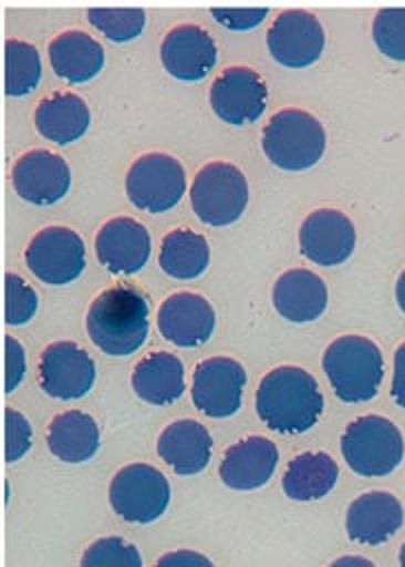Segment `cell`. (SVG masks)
<instances>
[{
    "label": "cell",
    "mask_w": 405,
    "mask_h": 567,
    "mask_svg": "<svg viewBox=\"0 0 405 567\" xmlns=\"http://www.w3.org/2000/svg\"><path fill=\"white\" fill-rule=\"evenodd\" d=\"M248 204L246 175L228 162L201 166L190 186V206L197 219L208 226H228L237 221Z\"/></svg>",
    "instance_id": "cell-6"
},
{
    "label": "cell",
    "mask_w": 405,
    "mask_h": 567,
    "mask_svg": "<svg viewBox=\"0 0 405 567\" xmlns=\"http://www.w3.org/2000/svg\"><path fill=\"white\" fill-rule=\"evenodd\" d=\"M42 75L40 53L38 49L18 38H9L4 42V93L11 97H20L31 93Z\"/></svg>",
    "instance_id": "cell-29"
},
{
    "label": "cell",
    "mask_w": 405,
    "mask_h": 567,
    "mask_svg": "<svg viewBox=\"0 0 405 567\" xmlns=\"http://www.w3.org/2000/svg\"><path fill=\"white\" fill-rule=\"evenodd\" d=\"M261 148L277 168L305 171L325 151V128L308 111L281 109L263 126Z\"/></svg>",
    "instance_id": "cell-4"
},
{
    "label": "cell",
    "mask_w": 405,
    "mask_h": 567,
    "mask_svg": "<svg viewBox=\"0 0 405 567\" xmlns=\"http://www.w3.org/2000/svg\"><path fill=\"white\" fill-rule=\"evenodd\" d=\"M356 246L352 219L336 208L312 210L299 228L301 255L319 266L343 264Z\"/></svg>",
    "instance_id": "cell-15"
},
{
    "label": "cell",
    "mask_w": 405,
    "mask_h": 567,
    "mask_svg": "<svg viewBox=\"0 0 405 567\" xmlns=\"http://www.w3.org/2000/svg\"><path fill=\"white\" fill-rule=\"evenodd\" d=\"M255 408L270 430L301 434L319 421L323 412V394L308 370L299 365H279L259 381Z\"/></svg>",
    "instance_id": "cell-1"
},
{
    "label": "cell",
    "mask_w": 405,
    "mask_h": 567,
    "mask_svg": "<svg viewBox=\"0 0 405 567\" xmlns=\"http://www.w3.org/2000/svg\"><path fill=\"white\" fill-rule=\"evenodd\" d=\"M31 425L24 414L13 408L4 410V458L7 463L18 461L31 447Z\"/></svg>",
    "instance_id": "cell-34"
},
{
    "label": "cell",
    "mask_w": 405,
    "mask_h": 567,
    "mask_svg": "<svg viewBox=\"0 0 405 567\" xmlns=\"http://www.w3.org/2000/svg\"><path fill=\"white\" fill-rule=\"evenodd\" d=\"M339 465L325 452H303L297 454L281 478L285 496L292 501H316L330 494L336 485Z\"/></svg>",
    "instance_id": "cell-27"
},
{
    "label": "cell",
    "mask_w": 405,
    "mask_h": 567,
    "mask_svg": "<svg viewBox=\"0 0 405 567\" xmlns=\"http://www.w3.org/2000/svg\"><path fill=\"white\" fill-rule=\"evenodd\" d=\"M159 58L173 78L195 82L212 71L217 62V44L204 27L181 22L164 35Z\"/></svg>",
    "instance_id": "cell-17"
},
{
    "label": "cell",
    "mask_w": 405,
    "mask_h": 567,
    "mask_svg": "<svg viewBox=\"0 0 405 567\" xmlns=\"http://www.w3.org/2000/svg\"><path fill=\"white\" fill-rule=\"evenodd\" d=\"M38 310L35 290L15 272L4 275V321L9 326L27 323Z\"/></svg>",
    "instance_id": "cell-33"
},
{
    "label": "cell",
    "mask_w": 405,
    "mask_h": 567,
    "mask_svg": "<svg viewBox=\"0 0 405 567\" xmlns=\"http://www.w3.org/2000/svg\"><path fill=\"white\" fill-rule=\"evenodd\" d=\"M24 348L13 339L4 337V392H13L24 377Z\"/></svg>",
    "instance_id": "cell-36"
},
{
    "label": "cell",
    "mask_w": 405,
    "mask_h": 567,
    "mask_svg": "<svg viewBox=\"0 0 405 567\" xmlns=\"http://www.w3.org/2000/svg\"><path fill=\"white\" fill-rule=\"evenodd\" d=\"M95 381V361L73 341H55L42 350L40 385L55 399H82Z\"/></svg>",
    "instance_id": "cell-14"
},
{
    "label": "cell",
    "mask_w": 405,
    "mask_h": 567,
    "mask_svg": "<svg viewBox=\"0 0 405 567\" xmlns=\"http://www.w3.org/2000/svg\"><path fill=\"white\" fill-rule=\"evenodd\" d=\"M321 365L334 394L345 403L370 401L385 372L381 348L361 334L336 337L325 348Z\"/></svg>",
    "instance_id": "cell-3"
},
{
    "label": "cell",
    "mask_w": 405,
    "mask_h": 567,
    "mask_svg": "<svg viewBox=\"0 0 405 567\" xmlns=\"http://www.w3.org/2000/svg\"><path fill=\"white\" fill-rule=\"evenodd\" d=\"M184 365L170 352H150L135 363L133 390L153 405H168L184 394Z\"/></svg>",
    "instance_id": "cell-26"
},
{
    "label": "cell",
    "mask_w": 405,
    "mask_h": 567,
    "mask_svg": "<svg viewBox=\"0 0 405 567\" xmlns=\"http://www.w3.org/2000/svg\"><path fill=\"white\" fill-rule=\"evenodd\" d=\"M392 399L396 405L405 408V341L394 352V374H392Z\"/></svg>",
    "instance_id": "cell-38"
},
{
    "label": "cell",
    "mask_w": 405,
    "mask_h": 567,
    "mask_svg": "<svg viewBox=\"0 0 405 567\" xmlns=\"http://www.w3.org/2000/svg\"><path fill=\"white\" fill-rule=\"evenodd\" d=\"M208 100L219 120L241 126L261 117L268 86L255 69L228 66L212 80Z\"/></svg>",
    "instance_id": "cell-12"
},
{
    "label": "cell",
    "mask_w": 405,
    "mask_h": 567,
    "mask_svg": "<svg viewBox=\"0 0 405 567\" xmlns=\"http://www.w3.org/2000/svg\"><path fill=\"white\" fill-rule=\"evenodd\" d=\"M398 567H405V543L401 545V551H398Z\"/></svg>",
    "instance_id": "cell-41"
},
{
    "label": "cell",
    "mask_w": 405,
    "mask_h": 567,
    "mask_svg": "<svg viewBox=\"0 0 405 567\" xmlns=\"http://www.w3.org/2000/svg\"><path fill=\"white\" fill-rule=\"evenodd\" d=\"M330 567H376V565L363 556H341Z\"/></svg>",
    "instance_id": "cell-39"
},
{
    "label": "cell",
    "mask_w": 405,
    "mask_h": 567,
    "mask_svg": "<svg viewBox=\"0 0 405 567\" xmlns=\"http://www.w3.org/2000/svg\"><path fill=\"white\" fill-rule=\"evenodd\" d=\"M186 190V173L168 153H144L126 173V197L146 213L170 210Z\"/></svg>",
    "instance_id": "cell-8"
},
{
    "label": "cell",
    "mask_w": 405,
    "mask_h": 567,
    "mask_svg": "<svg viewBox=\"0 0 405 567\" xmlns=\"http://www.w3.org/2000/svg\"><path fill=\"white\" fill-rule=\"evenodd\" d=\"M243 385L246 370L237 359L210 357L195 365L190 396L206 416L226 419L241 408Z\"/></svg>",
    "instance_id": "cell-11"
},
{
    "label": "cell",
    "mask_w": 405,
    "mask_h": 567,
    "mask_svg": "<svg viewBox=\"0 0 405 567\" xmlns=\"http://www.w3.org/2000/svg\"><path fill=\"white\" fill-rule=\"evenodd\" d=\"M148 297L137 286L115 284L89 306V339L108 357L133 354L148 337Z\"/></svg>",
    "instance_id": "cell-2"
},
{
    "label": "cell",
    "mask_w": 405,
    "mask_h": 567,
    "mask_svg": "<svg viewBox=\"0 0 405 567\" xmlns=\"http://www.w3.org/2000/svg\"><path fill=\"white\" fill-rule=\"evenodd\" d=\"M277 461L279 450L268 436H246L224 452L219 478L232 489H257L270 481Z\"/></svg>",
    "instance_id": "cell-20"
},
{
    "label": "cell",
    "mask_w": 405,
    "mask_h": 567,
    "mask_svg": "<svg viewBox=\"0 0 405 567\" xmlns=\"http://www.w3.org/2000/svg\"><path fill=\"white\" fill-rule=\"evenodd\" d=\"M210 13L215 16V20L228 29H252L257 24L263 22V18L268 16V9L261 7V9H217L212 7Z\"/></svg>",
    "instance_id": "cell-35"
},
{
    "label": "cell",
    "mask_w": 405,
    "mask_h": 567,
    "mask_svg": "<svg viewBox=\"0 0 405 567\" xmlns=\"http://www.w3.org/2000/svg\"><path fill=\"white\" fill-rule=\"evenodd\" d=\"M95 255L108 272L135 275L150 257V235L133 217H113L95 235Z\"/></svg>",
    "instance_id": "cell-18"
},
{
    "label": "cell",
    "mask_w": 405,
    "mask_h": 567,
    "mask_svg": "<svg viewBox=\"0 0 405 567\" xmlns=\"http://www.w3.org/2000/svg\"><path fill=\"white\" fill-rule=\"evenodd\" d=\"M49 452L64 463L89 461L100 447V427L82 410H66L51 419L46 430Z\"/></svg>",
    "instance_id": "cell-25"
},
{
    "label": "cell",
    "mask_w": 405,
    "mask_h": 567,
    "mask_svg": "<svg viewBox=\"0 0 405 567\" xmlns=\"http://www.w3.org/2000/svg\"><path fill=\"white\" fill-rule=\"evenodd\" d=\"M24 261L40 281L64 286L77 279L86 266L84 239L66 226H46L31 237Z\"/></svg>",
    "instance_id": "cell-9"
},
{
    "label": "cell",
    "mask_w": 405,
    "mask_h": 567,
    "mask_svg": "<svg viewBox=\"0 0 405 567\" xmlns=\"http://www.w3.org/2000/svg\"><path fill=\"white\" fill-rule=\"evenodd\" d=\"M155 567H215L204 554L193 549H175L164 554Z\"/></svg>",
    "instance_id": "cell-37"
},
{
    "label": "cell",
    "mask_w": 405,
    "mask_h": 567,
    "mask_svg": "<svg viewBox=\"0 0 405 567\" xmlns=\"http://www.w3.org/2000/svg\"><path fill=\"white\" fill-rule=\"evenodd\" d=\"M394 295H396V303L401 308V312L405 315V268L401 270L398 279H396V286H394Z\"/></svg>",
    "instance_id": "cell-40"
},
{
    "label": "cell",
    "mask_w": 405,
    "mask_h": 567,
    "mask_svg": "<svg viewBox=\"0 0 405 567\" xmlns=\"http://www.w3.org/2000/svg\"><path fill=\"white\" fill-rule=\"evenodd\" d=\"M113 512L128 523H153L170 503L168 478L148 463H131L115 472L108 485Z\"/></svg>",
    "instance_id": "cell-7"
},
{
    "label": "cell",
    "mask_w": 405,
    "mask_h": 567,
    "mask_svg": "<svg viewBox=\"0 0 405 567\" xmlns=\"http://www.w3.org/2000/svg\"><path fill=\"white\" fill-rule=\"evenodd\" d=\"M157 328L166 341L179 348H197L215 330V308L197 292H173L157 310Z\"/></svg>",
    "instance_id": "cell-16"
},
{
    "label": "cell",
    "mask_w": 405,
    "mask_h": 567,
    "mask_svg": "<svg viewBox=\"0 0 405 567\" xmlns=\"http://www.w3.org/2000/svg\"><path fill=\"white\" fill-rule=\"evenodd\" d=\"M49 62L58 78L69 84L89 82L104 66L102 44L80 29H66L49 42Z\"/></svg>",
    "instance_id": "cell-23"
},
{
    "label": "cell",
    "mask_w": 405,
    "mask_h": 567,
    "mask_svg": "<svg viewBox=\"0 0 405 567\" xmlns=\"http://www.w3.org/2000/svg\"><path fill=\"white\" fill-rule=\"evenodd\" d=\"M11 184L24 202L49 206L66 195L71 168L62 155L49 148H31L13 162Z\"/></svg>",
    "instance_id": "cell-13"
},
{
    "label": "cell",
    "mask_w": 405,
    "mask_h": 567,
    "mask_svg": "<svg viewBox=\"0 0 405 567\" xmlns=\"http://www.w3.org/2000/svg\"><path fill=\"white\" fill-rule=\"evenodd\" d=\"M212 452L210 432L195 419H179L166 425L157 436V454L179 476L206 470Z\"/></svg>",
    "instance_id": "cell-22"
},
{
    "label": "cell",
    "mask_w": 405,
    "mask_h": 567,
    "mask_svg": "<svg viewBox=\"0 0 405 567\" xmlns=\"http://www.w3.org/2000/svg\"><path fill=\"white\" fill-rule=\"evenodd\" d=\"M33 120L42 137L62 146L86 133L91 124V111L77 93L58 91L38 102Z\"/></svg>",
    "instance_id": "cell-24"
},
{
    "label": "cell",
    "mask_w": 405,
    "mask_h": 567,
    "mask_svg": "<svg viewBox=\"0 0 405 567\" xmlns=\"http://www.w3.org/2000/svg\"><path fill=\"white\" fill-rule=\"evenodd\" d=\"M89 22L113 42H128L137 38L146 24L144 9H89Z\"/></svg>",
    "instance_id": "cell-30"
},
{
    "label": "cell",
    "mask_w": 405,
    "mask_h": 567,
    "mask_svg": "<svg viewBox=\"0 0 405 567\" xmlns=\"http://www.w3.org/2000/svg\"><path fill=\"white\" fill-rule=\"evenodd\" d=\"M272 306L292 323L314 321L325 312L328 306L325 281L312 270L290 268L274 281Z\"/></svg>",
    "instance_id": "cell-21"
},
{
    "label": "cell",
    "mask_w": 405,
    "mask_h": 567,
    "mask_svg": "<svg viewBox=\"0 0 405 567\" xmlns=\"http://www.w3.org/2000/svg\"><path fill=\"white\" fill-rule=\"evenodd\" d=\"M266 44L279 64L303 69L321 58L325 33L314 13L305 9H285L272 20L266 33Z\"/></svg>",
    "instance_id": "cell-10"
},
{
    "label": "cell",
    "mask_w": 405,
    "mask_h": 567,
    "mask_svg": "<svg viewBox=\"0 0 405 567\" xmlns=\"http://www.w3.org/2000/svg\"><path fill=\"white\" fill-rule=\"evenodd\" d=\"M403 520L405 512L401 501L392 492L372 489L350 503L345 529L354 543L381 545L401 529Z\"/></svg>",
    "instance_id": "cell-19"
},
{
    "label": "cell",
    "mask_w": 405,
    "mask_h": 567,
    "mask_svg": "<svg viewBox=\"0 0 405 567\" xmlns=\"http://www.w3.org/2000/svg\"><path fill=\"white\" fill-rule=\"evenodd\" d=\"M210 261V248L201 233L190 228L170 230L159 246V268L175 279L199 277Z\"/></svg>",
    "instance_id": "cell-28"
},
{
    "label": "cell",
    "mask_w": 405,
    "mask_h": 567,
    "mask_svg": "<svg viewBox=\"0 0 405 567\" xmlns=\"http://www.w3.org/2000/svg\"><path fill=\"white\" fill-rule=\"evenodd\" d=\"M341 452L347 467L359 476H385L403 461L405 443L396 423L387 416L365 414L354 419L343 436Z\"/></svg>",
    "instance_id": "cell-5"
},
{
    "label": "cell",
    "mask_w": 405,
    "mask_h": 567,
    "mask_svg": "<svg viewBox=\"0 0 405 567\" xmlns=\"http://www.w3.org/2000/svg\"><path fill=\"white\" fill-rule=\"evenodd\" d=\"M80 567H142V556L128 540L104 536L84 549Z\"/></svg>",
    "instance_id": "cell-32"
},
{
    "label": "cell",
    "mask_w": 405,
    "mask_h": 567,
    "mask_svg": "<svg viewBox=\"0 0 405 567\" xmlns=\"http://www.w3.org/2000/svg\"><path fill=\"white\" fill-rule=\"evenodd\" d=\"M372 38L385 58L405 62V7L378 9L372 20Z\"/></svg>",
    "instance_id": "cell-31"
}]
</instances>
